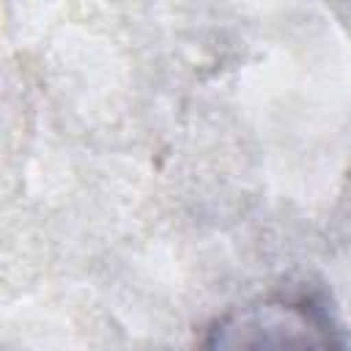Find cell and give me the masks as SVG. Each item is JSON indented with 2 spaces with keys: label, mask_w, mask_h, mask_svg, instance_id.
<instances>
[{
  "label": "cell",
  "mask_w": 351,
  "mask_h": 351,
  "mask_svg": "<svg viewBox=\"0 0 351 351\" xmlns=\"http://www.w3.org/2000/svg\"><path fill=\"white\" fill-rule=\"evenodd\" d=\"M195 351H351V332L321 288L282 285L228 307Z\"/></svg>",
  "instance_id": "6da1fadb"
}]
</instances>
